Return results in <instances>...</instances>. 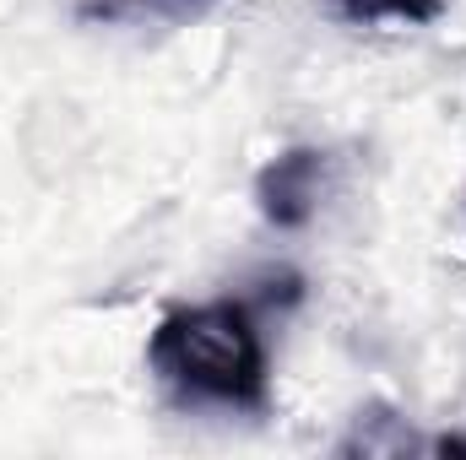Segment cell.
Wrapping results in <instances>:
<instances>
[{"label": "cell", "mask_w": 466, "mask_h": 460, "mask_svg": "<svg viewBox=\"0 0 466 460\" xmlns=\"http://www.w3.org/2000/svg\"><path fill=\"white\" fill-rule=\"evenodd\" d=\"M326 152L320 146H288L282 157H271L255 179V201H260V217L282 233H299L315 212H320V195H326Z\"/></svg>", "instance_id": "7a4b0ae2"}, {"label": "cell", "mask_w": 466, "mask_h": 460, "mask_svg": "<svg viewBox=\"0 0 466 460\" xmlns=\"http://www.w3.org/2000/svg\"><path fill=\"white\" fill-rule=\"evenodd\" d=\"M147 363L179 401L228 406V412H266L271 401V357L249 304H190L157 320Z\"/></svg>", "instance_id": "6da1fadb"}, {"label": "cell", "mask_w": 466, "mask_h": 460, "mask_svg": "<svg viewBox=\"0 0 466 460\" xmlns=\"http://www.w3.org/2000/svg\"><path fill=\"white\" fill-rule=\"evenodd\" d=\"M352 27H423L445 11V0H331Z\"/></svg>", "instance_id": "3957f363"}]
</instances>
